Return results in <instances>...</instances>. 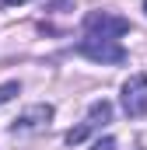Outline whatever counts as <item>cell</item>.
Wrapping results in <instances>:
<instances>
[{
    "label": "cell",
    "instance_id": "cell-1",
    "mask_svg": "<svg viewBox=\"0 0 147 150\" xmlns=\"http://www.w3.org/2000/svg\"><path fill=\"white\" fill-rule=\"evenodd\" d=\"M77 52L88 56V59H95V63H126V49H123L116 38H95V35H88L81 45H77Z\"/></svg>",
    "mask_w": 147,
    "mask_h": 150
},
{
    "label": "cell",
    "instance_id": "cell-2",
    "mask_svg": "<svg viewBox=\"0 0 147 150\" xmlns=\"http://www.w3.org/2000/svg\"><path fill=\"white\" fill-rule=\"evenodd\" d=\"M84 32L95 38H119L130 32V21L126 18H116V14H105V11H91L84 18Z\"/></svg>",
    "mask_w": 147,
    "mask_h": 150
},
{
    "label": "cell",
    "instance_id": "cell-3",
    "mask_svg": "<svg viewBox=\"0 0 147 150\" xmlns=\"http://www.w3.org/2000/svg\"><path fill=\"white\" fill-rule=\"evenodd\" d=\"M119 101H123V112L130 115V119L147 115V77H144V74H133L126 84H123Z\"/></svg>",
    "mask_w": 147,
    "mask_h": 150
},
{
    "label": "cell",
    "instance_id": "cell-4",
    "mask_svg": "<svg viewBox=\"0 0 147 150\" xmlns=\"http://www.w3.org/2000/svg\"><path fill=\"white\" fill-rule=\"evenodd\" d=\"M49 122H53V105H32V108H25V112L14 119L11 133H14V136L42 133V129H49Z\"/></svg>",
    "mask_w": 147,
    "mask_h": 150
},
{
    "label": "cell",
    "instance_id": "cell-5",
    "mask_svg": "<svg viewBox=\"0 0 147 150\" xmlns=\"http://www.w3.org/2000/svg\"><path fill=\"white\" fill-rule=\"evenodd\" d=\"M109 119H112V105L105 101V98H102V101H95V105L88 108V126H105Z\"/></svg>",
    "mask_w": 147,
    "mask_h": 150
},
{
    "label": "cell",
    "instance_id": "cell-6",
    "mask_svg": "<svg viewBox=\"0 0 147 150\" xmlns=\"http://www.w3.org/2000/svg\"><path fill=\"white\" fill-rule=\"evenodd\" d=\"M14 94H21V84H18V80H7V84H0V105H7Z\"/></svg>",
    "mask_w": 147,
    "mask_h": 150
},
{
    "label": "cell",
    "instance_id": "cell-7",
    "mask_svg": "<svg viewBox=\"0 0 147 150\" xmlns=\"http://www.w3.org/2000/svg\"><path fill=\"white\" fill-rule=\"evenodd\" d=\"M88 133H91V126L84 122V126H77V129H70V133H67V143H70V147H74V143H81Z\"/></svg>",
    "mask_w": 147,
    "mask_h": 150
},
{
    "label": "cell",
    "instance_id": "cell-8",
    "mask_svg": "<svg viewBox=\"0 0 147 150\" xmlns=\"http://www.w3.org/2000/svg\"><path fill=\"white\" fill-rule=\"evenodd\" d=\"M91 150H116V140H112V136H102V140L91 143Z\"/></svg>",
    "mask_w": 147,
    "mask_h": 150
},
{
    "label": "cell",
    "instance_id": "cell-9",
    "mask_svg": "<svg viewBox=\"0 0 147 150\" xmlns=\"http://www.w3.org/2000/svg\"><path fill=\"white\" fill-rule=\"evenodd\" d=\"M4 4H28V0H4Z\"/></svg>",
    "mask_w": 147,
    "mask_h": 150
},
{
    "label": "cell",
    "instance_id": "cell-10",
    "mask_svg": "<svg viewBox=\"0 0 147 150\" xmlns=\"http://www.w3.org/2000/svg\"><path fill=\"white\" fill-rule=\"evenodd\" d=\"M144 14H147V0H144Z\"/></svg>",
    "mask_w": 147,
    "mask_h": 150
}]
</instances>
